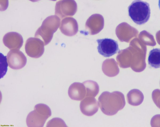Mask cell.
Returning <instances> with one entry per match:
<instances>
[{
  "label": "cell",
  "instance_id": "14",
  "mask_svg": "<svg viewBox=\"0 0 160 127\" xmlns=\"http://www.w3.org/2000/svg\"><path fill=\"white\" fill-rule=\"evenodd\" d=\"M148 62V64L152 67L160 68V48H154L149 52Z\"/></svg>",
  "mask_w": 160,
  "mask_h": 127
},
{
  "label": "cell",
  "instance_id": "11",
  "mask_svg": "<svg viewBox=\"0 0 160 127\" xmlns=\"http://www.w3.org/2000/svg\"><path fill=\"white\" fill-rule=\"evenodd\" d=\"M75 3L74 0H61L56 3L55 7V15L61 18L69 15L72 6Z\"/></svg>",
  "mask_w": 160,
  "mask_h": 127
},
{
  "label": "cell",
  "instance_id": "17",
  "mask_svg": "<svg viewBox=\"0 0 160 127\" xmlns=\"http://www.w3.org/2000/svg\"><path fill=\"white\" fill-rule=\"evenodd\" d=\"M152 100L156 106L160 109V90L156 89L152 93Z\"/></svg>",
  "mask_w": 160,
  "mask_h": 127
},
{
  "label": "cell",
  "instance_id": "4",
  "mask_svg": "<svg viewBox=\"0 0 160 127\" xmlns=\"http://www.w3.org/2000/svg\"><path fill=\"white\" fill-rule=\"evenodd\" d=\"M50 116L45 109L36 105L34 110L30 112L26 118L28 127H43L47 119Z\"/></svg>",
  "mask_w": 160,
  "mask_h": 127
},
{
  "label": "cell",
  "instance_id": "10",
  "mask_svg": "<svg viewBox=\"0 0 160 127\" xmlns=\"http://www.w3.org/2000/svg\"><path fill=\"white\" fill-rule=\"evenodd\" d=\"M68 93L72 99L81 100L86 97V91L85 86L83 83H74L69 86Z\"/></svg>",
  "mask_w": 160,
  "mask_h": 127
},
{
  "label": "cell",
  "instance_id": "12",
  "mask_svg": "<svg viewBox=\"0 0 160 127\" xmlns=\"http://www.w3.org/2000/svg\"><path fill=\"white\" fill-rule=\"evenodd\" d=\"M144 98L143 93L138 89H132L127 94L128 103L133 106H137L141 104L143 102Z\"/></svg>",
  "mask_w": 160,
  "mask_h": 127
},
{
  "label": "cell",
  "instance_id": "19",
  "mask_svg": "<svg viewBox=\"0 0 160 127\" xmlns=\"http://www.w3.org/2000/svg\"><path fill=\"white\" fill-rule=\"evenodd\" d=\"M8 0H0V10L4 11L8 6Z\"/></svg>",
  "mask_w": 160,
  "mask_h": 127
},
{
  "label": "cell",
  "instance_id": "7",
  "mask_svg": "<svg viewBox=\"0 0 160 127\" xmlns=\"http://www.w3.org/2000/svg\"><path fill=\"white\" fill-rule=\"evenodd\" d=\"M7 60L9 66L14 70H18L23 67L27 61L24 54L18 49L10 51L7 55Z\"/></svg>",
  "mask_w": 160,
  "mask_h": 127
},
{
  "label": "cell",
  "instance_id": "6",
  "mask_svg": "<svg viewBox=\"0 0 160 127\" xmlns=\"http://www.w3.org/2000/svg\"><path fill=\"white\" fill-rule=\"evenodd\" d=\"M44 44L40 39L33 37L28 38L25 45V50L27 55L32 58L41 57L44 51Z\"/></svg>",
  "mask_w": 160,
  "mask_h": 127
},
{
  "label": "cell",
  "instance_id": "1",
  "mask_svg": "<svg viewBox=\"0 0 160 127\" xmlns=\"http://www.w3.org/2000/svg\"><path fill=\"white\" fill-rule=\"evenodd\" d=\"M98 104L102 112L108 116H112L122 109L125 105L124 96L121 92H103L98 98Z\"/></svg>",
  "mask_w": 160,
  "mask_h": 127
},
{
  "label": "cell",
  "instance_id": "23",
  "mask_svg": "<svg viewBox=\"0 0 160 127\" xmlns=\"http://www.w3.org/2000/svg\"></svg>",
  "mask_w": 160,
  "mask_h": 127
},
{
  "label": "cell",
  "instance_id": "2",
  "mask_svg": "<svg viewBox=\"0 0 160 127\" xmlns=\"http://www.w3.org/2000/svg\"><path fill=\"white\" fill-rule=\"evenodd\" d=\"M60 23V19L57 16L52 15L47 17L37 30L35 37L42 40L45 45H47L52 40L53 34L58 29Z\"/></svg>",
  "mask_w": 160,
  "mask_h": 127
},
{
  "label": "cell",
  "instance_id": "21",
  "mask_svg": "<svg viewBox=\"0 0 160 127\" xmlns=\"http://www.w3.org/2000/svg\"><path fill=\"white\" fill-rule=\"evenodd\" d=\"M158 6L160 10V0H159L158 1Z\"/></svg>",
  "mask_w": 160,
  "mask_h": 127
},
{
  "label": "cell",
  "instance_id": "16",
  "mask_svg": "<svg viewBox=\"0 0 160 127\" xmlns=\"http://www.w3.org/2000/svg\"><path fill=\"white\" fill-rule=\"evenodd\" d=\"M47 127H67L64 121L61 118H53L49 120L47 124Z\"/></svg>",
  "mask_w": 160,
  "mask_h": 127
},
{
  "label": "cell",
  "instance_id": "5",
  "mask_svg": "<svg viewBox=\"0 0 160 127\" xmlns=\"http://www.w3.org/2000/svg\"><path fill=\"white\" fill-rule=\"evenodd\" d=\"M96 41L98 53L105 57H109L120 51L118 42L112 39H99Z\"/></svg>",
  "mask_w": 160,
  "mask_h": 127
},
{
  "label": "cell",
  "instance_id": "9",
  "mask_svg": "<svg viewBox=\"0 0 160 127\" xmlns=\"http://www.w3.org/2000/svg\"><path fill=\"white\" fill-rule=\"evenodd\" d=\"M80 108L82 113L87 116H91L98 111V102L94 97H86L80 102Z\"/></svg>",
  "mask_w": 160,
  "mask_h": 127
},
{
  "label": "cell",
  "instance_id": "8",
  "mask_svg": "<svg viewBox=\"0 0 160 127\" xmlns=\"http://www.w3.org/2000/svg\"><path fill=\"white\" fill-rule=\"evenodd\" d=\"M3 42L4 45L10 50H19L23 45L22 36L18 33L9 32L3 36Z\"/></svg>",
  "mask_w": 160,
  "mask_h": 127
},
{
  "label": "cell",
  "instance_id": "20",
  "mask_svg": "<svg viewBox=\"0 0 160 127\" xmlns=\"http://www.w3.org/2000/svg\"><path fill=\"white\" fill-rule=\"evenodd\" d=\"M29 0L31 2H37L38 1L40 0Z\"/></svg>",
  "mask_w": 160,
  "mask_h": 127
},
{
  "label": "cell",
  "instance_id": "13",
  "mask_svg": "<svg viewBox=\"0 0 160 127\" xmlns=\"http://www.w3.org/2000/svg\"><path fill=\"white\" fill-rule=\"evenodd\" d=\"M102 70L105 75L109 77L115 76L119 72L118 65L113 61H105L102 64Z\"/></svg>",
  "mask_w": 160,
  "mask_h": 127
},
{
  "label": "cell",
  "instance_id": "22",
  "mask_svg": "<svg viewBox=\"0 0 160 127\" xmlns=\"http://www.w3.org/2000/svg\"><path fill=\"white\" fill-rule=\"evenodd\" d=\"M50 0L53 1H56L57 0Z\"/></svg>",
  "mask_w": 160,
  "mask_h": 127
},
{
  "label": "cell",
  "instance_id": "18",
  "mask_svg": "<svg viewBox=\"0 0 160 127\" xmlns=\"http://www.w3.org/2000/svg\"><path fill=\"white\" fill-rule=\"evenodd\" d=\"M151 125L152 127L160 126V115H157L153 116L151 121Z\"/></svg>",
  "mask_w": 160,
  "mask_h": 127
},
{
  "label": "cell",
  "instance_id": "15",
  "mask_svg": "<svg viewBox=\"0 0 160 127\" xmlns=\"http://www.w3.org/2000/svg\"><path fill=\"white\" fill-rule=\"evenodd\" d=\"M85 86L86 94V97H95L98 94L99 88L98 83L93 80H88L82 83Z\"/></svg>",
  "mask_w": 160,
  "mask_h": 127
},
{
  "label": "cell",
  "instance_id": "3",
  "mask_svg": "<svg viewBox=\"0 0 160 127\" xmlns=\"http://www.w3.org/2000/svg\"><path fill=\"white\" fill-rule=\"evenodd\" d=\"M128 15L136 24L142 25L149 20L151 14L149 4L142 0H134L128 8Z\"/></svg>",
  "mask_w": 160,
  "mask_h": 127
}]
</instances>
